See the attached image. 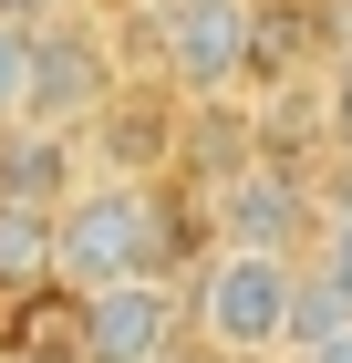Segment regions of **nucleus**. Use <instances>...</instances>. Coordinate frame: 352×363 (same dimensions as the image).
I'll list each match as a JSON object with an SVG mask.
<instances>
[{
    "label": "nucleus",
    "mask_w": 352,
    "mask_h": 363,
    "mask_svg": "<svg viewBox=\"0 0 352 363\" xmlns=\"http://www.w3.org/2000/svg\"><path fill=\"white\" fill-rule=\"evenodd\" d=\"M114 94H125V62H114V31L93 11H62V21L31 31V84H21V125H52V135H83L104 125Z\"/></svg>",
    "instance_id": "obj_4"
},
{
    "label": "nucleus",
    "mask_w": 352,
    "mask_h": 363,
    "mask_svg": "<svg viewBox=\"0 0 352 363\" xmlns=\"http://www.w3.org/2000/svg\"><path fill=\"white\" fill-rule=\"evenodd\" d=\"M290 363H352V333H331V342H311V353H290Z\"/></svg>",
    "instance_id": "obj_12"
},
{
    "label": "nucleus",
    "mask_w": 352,
    "mask_h": 363,
    "mask_svg": "<svg viewBox=\"0 0 352 363\" xmlns=\"http://www.w3.org/2000/svg\"><path fill=\"white\" fill-rule=\"evenodd\" d=\"M135 42L166 73V94L217 104L259 73V0H135Z\"/></svg>",
    "instance_id": "obj_3"
},
{
    "label": "nucleus",
    "mask_w": 352,
    "mask_h": 363,
    "mask_svg": "<svg viewBox=\"0 0 352 363\" xmlns=\"http://www.w3.org/2000/svg\"><path fill=\"white\" fill-rule=\"evenodd\" d=\"M187 218L145 167H93L52 218V280L62 291H114V280H176Z\"/></svg>",
    "instance_id": "obj_1"
},
{
    "label": "nucleus",
    "mask_w": 352,
    "mask_h": 363,
    "mask_svg": "<svg viewBox=\"0 0 352 363\" xmlns=\"http://www.w3.org/2000/svg\"><path fill=\"white\" fill-rule=\"evenodd\" d=\"M73 363H187L197 322H187V280H114V291H73Z\"/></svg>",
    "instance_id": "obj_5"
},
{
    "label": "nucleus",
    "mask_w": 352,
    "mask_h": 363,
    "mask_svg": "<svg viewBox=\"0 0 352 363\" xmlns=\"http://www.w3.org/2000/svg\"><path fill=\"white\" fill-rule=\"evenodd\" d=\"M311 270L352 301V197H331V208H322V228H311Z\"/></svg>",
    "instance_id": "obj_9"
},
{
    "label": "nucleus",
    "mask_w": 352,
    "mask_h": 363,
    "mask_svg": "<svg viewBox=\"0 0 352 363\" xmlns=\"http://www.w3.org/2000/svg\"><path fill=\"white\" fill-rule=\"evenodd\" d=\"M52 280V208H0V291Z\"/></svg>",
    "instance_id": "obj_8"
},
{
    "label": "nucleus",
    "mask_w": 352,
    "mask_h": 363,
    "mask_svg": "<svg viewBox=\"0 0 352 363\" xmlns=\"http://www.w3.org/2000/svg\"><path fill=\"white\" fill-rule=\"evenodd\" d=\"M83 145L52 135V125H0V208H52L62 218V197L83 187Z\"/></svg>",
    "instance_id": "obj_7"
},
{
    "label": "nucleus",
    "mask_w": 352,
    "mask_h": 363,
    "mask_svg": "<svg viewBox=\"0 0 352 363\" xmlns=\"http://www.w3.org/2000/svg\"><path fill=\"white\" fill-rule=\"evenodd\" d=\"M311 228H322V208L300 197L290 167H239V177H217V239L290 250V239H311Z\"/></svg>",
    "instance_id": "obj_6"
},
{
    "label": "nucleus",
    "mask_w": 352,
    "mask_h": 363,
    "mask_svg": "<svg viewBox=\"0 0 352 363\" xmlns=\"http://www.w3.org/2000/svg\"><path fill=\"white\" fill-rule=\"evenodd\" d=\"M62 11H83V0H0V21H11V31H42V21H62Z\"/></svg>",
    "instance_id": "obj_11"
},
{
    "label": "nucleus",
    "mask_w": 352,
    "mask_h": 363,
    "mask_svg": "<svg viewBox=\"0 0 352 363\" xmlns=\"http://www.w3.org/2000/svg\"><path fill=\"white\" fill-rule=\"evenodd\" d=\"M331 145H352V42L331 52Z\"/></svg>",
    "instance_id": "obj_10"
},
{
    "label": "nucleus",
    "mask_w": 352,
    "mask_h": 363,
    "mask_svg": "<svg viewBox=\"0 0 352 363\" xmlns=\"http://www.w3.org/2000/svg\"><path fill=\"white\" fill-rule=\"evenodd\" d=\"M187 363H217V353H187Z\"/></svg>",
    "instance_id": "obj_13"
},
{
    "label": "nucleus",
    "mask_w": 352,
    "mask_h": 363,
    "mask_svg": "<svg viewBox=\"0 0 352 363\" xmlns=\"http://www.w3.org/2000/svg\"><path fill=\"white\" fill-rule=\"evenodd\" d=\"M300 280H311V259H300V250L208 239V250H197V270H187L197 353H217V363H290V333H300Z\"/></svg>",
    "instance_id": "obj_2"
}]
</instances>
